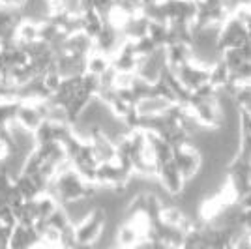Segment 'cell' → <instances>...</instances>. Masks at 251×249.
<instances>
[{
	"mask_svg": "<svg viewBox=\"0 0 251 249\" xmlns=\"http://www.w3.org/2000/svg\"><path fill=\"white\" fill-rule=\"evenodd\" d=\"M107 225V212L105 208L96 206L88 210V214L74 223L75 244L77 246H90L96 244V240L103 234V228Z\"/></svg>",
	"mask_w": 251,
	"mask_h": 249,
	"instance_id": "obj_1",
	"label": "cell"
},
{
	"mask_svg": "<svg viewBox=\"0 0 251 249\" xmlns=\"http://www.w3.org/2000/svg\"><path fill=\"white\" fill-rule=\"evenodd\" d=\"M43 120L42 113L38 109L36 101H19L17 105V111H15V122L19 125H23L25 129H30L34 131L40 122Z\"/></svg>",
	"mask_w": 251,
	"mask_h": 249,
	"instance_id": "obj_2",
	"label": "cell"
},
{
	"mask_svg": "<svg viewBox=\"0 0 251 249\" xmlns=\"http://www.w3.org/2000/svg\"><path fill=\"white\" fill-rule=\"evenodd\" d=\"M36 40H40L38 38V21L23 17L17 25V28H15V43L23 47V45L36 42Z\"/></svg>",
	"mask_w": 251,
	"mask_h": 249,
	"instance_id": "obj_3",
	"label": "cell"
},
{
	"mask_svg": "<svg viewBox=\"0 0 251 249\" xmlns=\"http://www.w3.org/2000/svg\"><path fill=\"white\" fill-rule=\"evenodd\" d=\"M34 200H36V219H47L60 204L58 199L54 197L52 193H49V191L40 193Z\"/></svg>",
	"mask_w": 251,
	"mask_h": 249,
	"instance_id": "obj_4",
	"label": "cell"
},
{
	"mask_svg": "<svg viewBox=\"0 0 251 249\" xmlns=\"http://www.w3.org/2000/svg\"><path fill=\"white\" fill-rule=\"evenodd\" d=\"M107 68H111V56L109 54H103V52L100 51H92L86 56V72L88 73L100 77Z\"/></svg>",
	"mask_w": 251,
	"mask_h": 249,
	"instance_id": "obj_5",
	"label": "cell"
},
{
	"mask_svg": "<svg viewBox=\"0 0 251 249\" xmlns=\"http://www.w3.org/2000/svg\"><path fill=\"white\" fill-rule=\"evenodd\" d=\"M139 238H141V232L129 221H126L124 225L118 228V232H116V244L118 246H127V248L129 246H137Z\"/></svg>",
	"mask_w": 251,
	"mask_h": 249,
	"instance_id": "obj_6",
	"label": "cell"
},
{
	"mask_svg": "<svg viewBox=\"0 0 251 249\" xmlns=\"http://www.w3.org/2000/svg\"><path fill=\"white\" fill-rule=\"evenodd\" d=\"M13 184L15 187L21 191V195L25 197V200H28V199H36L42 191H40V187L34 184V180H32L28 174H17V176L13 178Z\"/></svg>",
	"mask_w": 251,
	"mask_h": 249,
	"instance_id": "obj_7",
	"label": "cell"
},
{
	"mask_svg": "<svg viewBox=\"0 0 251 249\" xmlns=\"http://www.w3.org/2000/svg\"><path fill=\"white\" fill-rule=\"evenodd\" d=\"M47 223H49V227L62 230V228H66L68 225H70V223H72V219H70V214L66 212V208L58 206L56 210H54V212H52L51 216L47 218Z\"/></svg>",
	"mask_w": 251,
	"mask_h": 249,
	"instance_id": "obj_8",
	"label": "cell"
},
{
	"mask_svg": "<svg viewBox=\"0 0 251 249\" xmlns=\"http://www.w3.org/2000/svg\"><path fill=\"white\" fill-rule=\"evenodd\" d=\"M32 133H34L36 145H42V143H47V141H54L52 139V122L47 120V118H43L42 122H40V125Z\"/></svg>",
	"mask_w": 251,
	"mask_h": 249,
	"instance_id": "obj_9",
	"label": "cell"
},
{
	"mask_svg": "<svg viewBox=\"0 0 251 249\" xmlns=\"http://www.w3.org/2000/svg\"><path fill=\"white\" fill-rule=\"evenodd\" d=\"M40 246H60V230H58V228L47 227V230L42 234Z\"/></svg>",
	"mask_w": 251,
	"mask_h": 249,
	"instance_id": "obj_10",
	"label": "cell"
},
{
	"mask_svg": "<svg viewBox=\"0 0 251 249\" xmlns=\"http://www.w3.org/2000/svg\"><path fill=\"white\" fill-rule=\"evenodd\" d=\"M8 6L17 8V10H25L28 6V0H8Z\"/></svg>",
	"mask_w": 251,
	"mask_h": 249,
	"instance_id": "obj_11",
	"label": "cell"
}]
</instances>
